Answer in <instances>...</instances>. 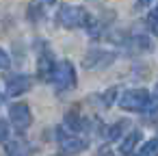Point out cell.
<instances>
[{"label": "cell", "instance_id": "277c9868", "mask_svg": "<svg viewBox=\"0 0 158 156\" xmlns=\"http://www.w3.org/2000/svg\"><path fill=\"white\" fill-rule=\"evenodd\" d=\"M52 82L56 89H69L76 85V72H74V65L69 61H61L59 65H54V72H52Z\"/></svg>", "mask_w": 158, "mask_h": 156}, {"label": "cell", "instance_id": "52a82bcc", "mask_svg": "<svg viewBox=\"0 0 158 156\" xmlns=\"http://www.w3.org/2000/svg\"><path fill=\"white\" fill-rule=\"evenodd\" d=\"M52 72H54V59L48 50H44L37 59V76L41 80H52Z\"/></svg>", "mask_w": 158, "mask_h": 156}, {"label": "cell", "instance_id": "6da1fadb", "mask_svg": "<svg viewBox=\"0 0 158 156\" xmlns=\"http://www.w3.org/2000/svg\"><path fill=\"white\" fill-rule=\"evenodd\" d=\"M119 106L123 111H132V113H141V111H154V100L145 89H130L123 91L119 95Z\"/></svg>", "mask_w": 158, "mask_h": 156}, {"label": "cell", "instance_id": "30bf717a", "mask_svg": "<svg viewBox=\"0 0 158 156\" xmlns=\"http://www.w3.org/2000/svg\"><path fill=\"white\" fill-rule=\"evenodd\" d=\"M7 154H9V156H28V145H26L22 139L9 141V145H7Z\"/></svg>", "mask_w": 158, "mask_h": 156}, {"label": "cell", "instance_id": "ac0fdd59", "mask_svg": "<svg viewBox=\"0 0 158 156\" xmlns=\"http://www.w3.org/2000/svg\"><path fill=\"white\" fill-rule=\"evenodd\" d=\"M39 2H44V5H52L54 0H39Z\"/></svg>", "mask_w": 158, "mask_h": 156}, {"label": "cell", "instance_id": "9c48e42d", "mask_svg": "<svg viewBox=\"0 0 158 156\" xmlns=\"http://www.w3.org/2000/svg\"><path fill=\"white\" fill-rule=\"evenodd\" d=\"M139 139H141V132H139V130H132L128 137H123V141H121V145H119V152H121L123 156H130V154L134 152Z\"/></svg>", "mask_w": 158, "mask_h": 156}, {"label": "cell", "instance_id": "2e32d148", "mask_svg": "<svg viewBox=\"0 0 158 156\" xmlns=\"http://www.w3.org/2000/svg\"><path fill=\"white\" fill-rule=\"evenodd\" d=\"M121 130H123V124H117V126H113V128L108 130V139H117Z\"/></svg>", "mask_w": 158, "mask_h": 156}, {"label": "cell", "instance_id": "8fae6325", "mask_svg": "<svg viewBox=\"0 0 158 156\" xmlns=\"http://www.w3.org/2000/svg\"><path fill=\"white\" fill-rule=\"evenodd\" d=\"M67 126L72 128V132H82V130H87V121H85V117H78L76 113H69L67 115Z\"/></svg>", "mask_w": 158, "mask_h": 156}, {"label": "cell", "instance_id": "e0dca14e", "mask_svg": "<svg viewBox=\"0 0 158 156\" xmlns=\"http://www.w3.org/2000/svg\"><path fill=\"white\" fill-rule=\"evenodd\" d=\"M136 2H139V5H141V7H147V5H149V2H152V0H136Z\"/></svg>", "mask_w": 158, "mask_h": 156}, {"label": "cell", "instance_id": "5b68a950", "mask_svg": "<svg viewBox=\"0 0 158 156\" xmlns=\"http://www.w3.org/2000/svg\"><path fill=\"white\" fill-rule=\"evenodd\" d=\"M9 119L13 121V126H15L18 130H26V128L33 124V113H31V108H28L24 102H18V104L11 106Z\"/></svg>", "mask_w": 158, "mask_h": 156}, {"label": "cell", "instance_id": "4fadbf2b", "mask_svg": "<svg viewBox=\"0 0 158 156\" xmlns=\"http://www.w3.org/2000/svg\"><path fill=\"white\" fill-rule=\"evenodd\" d=\"M147 26H149V31L158 37V9H154V11L147 15Z\"/></svg>", "mask_w": 158, "mask_h": 156}, {"label": "cell", "instance_id": "ba28073f", "mask_svg": "<svg viewBox=\"0 0 158 156\" xmlns=\"http://www.w3.org/2000/svg\"><path fill=\"white\" fill-rule=\"evenodd\" d=\"M113 59H115V54H106V52H91V54L85 59V63H87V67H104V65L113 63Z\"/></svg>", "mask_w": 158, "mask_h": 156}, {"label": "cell", "instance_id": "8992f818", "mask_svg": "<svg viewBox=\"0 0 158 156\" xmlns=\"http://www.w3.org/2000/svg\"><path fill=\"white\" fill-rule=\"evenodd\" d=\"M33 87V78L31 76H11L9 80H7V95H11V98H18V95H22V93H26L28 89Z\"/></svg>", "mask_w": 158, "mask_h": 156}, {"label": "cell", "instance_id": "7c38bea8", "mask_svg": "<svg viewBox=\"0 0 158 156\" xmlns=\"http://www.w3.org/2000/svg\"><path fill=\"white\" fill-rule=\"evenodd\" d=\"M136 156H158V137L149 139V141L136 152Z\"/></svg>", "mask_w": 158, "mask_h": 156}, {"label": "cell", "instance_id": "7a4b0ae2", "mask_svg": "<svg viewBox=\"0 0 158 156\" xmlns=\"http://www.w3.org/2000/svg\"><path fill=\"white\" fill-rule=\"evenodd\" d=\"M59 22L65 26V28H82L91 24V15L82 9V7H76V5H63L61 11H59Z\"/></svg>", "mask_w": 158, "mask_h": 156}, {"label": "cell", "instance_id": "3957f363", "mask_svg": "<svg viewBox=\"0 0 158 156\" xmlns=\"http://www.w3.org/2000/svg\"><path fill=\"white\" fill-rule=\"evenodd\" d=\"M56 141H59L61 152L67 154V156L80 154V152H85V150L89 147V141H87L85 137H80V134H76V132H72V130H65L63 126L56 130Z\"/></svg>", "mask_w": 158, "mask_h": 156}, {"label": "cell", "instance_id": "9a60e30c", "mask_svg": "<svg viewBox=\"0 0 158 156\" xmlns=\"http://www.w3.org/2000/svg\"><path fill=\"white\" fill-rule=\"evenodd\" d=\"M9 65H11V59H9V54L0 48V70H9Z\"/></svg>", "mask_w": 158, "mask_h": 156}, {"label": "cell", "instance_id": "5bb4252c", "mask_svg": "<svg viewBox=\"0 0 158 156\" xmlns=\"http://www.w3.org/2000/svg\"><path fill=\"white\" fill-rule=\"evenodd\" d=\"M9 141V124L5 119H0V143Z\"/></svg>", "mask_w": 158, "mask_h": 156}]
</instances>
